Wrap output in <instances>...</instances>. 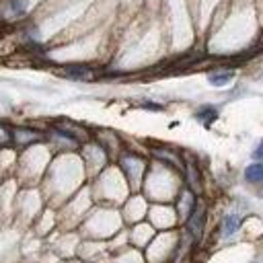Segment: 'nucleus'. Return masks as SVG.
Returning <instances> with one entry per match:
<instances>
[{"instance_id":"20e7f679","label":"nucleus","mask_w":263,"mask_h":263,"mask_svg":"<svg viewBox=\"0 0 263 263\" xmlns=\"http://www.w3.org/2000/svg\"><path fill=\"white\" fill-rule=\"evenodd\" d=\"M238 226H240V216L228 214V216L224 218V234H226V236L234 234V230H238Z\"/></svg>"},{"instance_id":"f257e3e1","label":"nucleus","mask_w":263,"mask_h":263,"mask_svg":"<svg viewBox=\"0 0 263 263\" xmlns=\"http://www.w3.org/2000/svg\"><path fill=\"white\" fill-rule=\"evenodd\" d=\"M195 119L201 123V125H212L216 119H218V109L214 105H201L197 111H195Z\"/></svg>"},{"instance_id":"39448f33","label":"nucleus","mask_w":263,"mask_h":263,"mask_svg":"<svg viewBox=\"0 0 263 263\" xmlns=\"http://www.w3.org/2000/svg\"><path fill=\"white\" fill-rule=\"evenodd\" d=\"M203 212L197 208L193 214H191V218H189V228L193 230V236H199V232H201V222H203Z\"/></svg>"},{"instance_id":"6e6552de","label":"nucleus","mask_w":263,"mask_h":263,"mask_svg":"<svg viewBox=\"0 0 263 263\" xmlns=\"http://www.w3.org/2000/svg\"><path fill=\"white\" fill-rule=\"evenodd\" d=\"M253 156L257 158V160H263V140L259 142V146L255 148V152H253Z\"/></svg>"},{"instance_id":"0eeeda50","label":"nucleus","mask_w":263,"mask_h":263,"mask_svg":"<svg viewBox=\"0 0 263 263\" xmlns=\"http://www.w3.org/2000/svg\"><path fill=\"white\" fill-rule=\"evenodd\" d=\"M142 107L148 109V111H162V105H158V103H150V101H144Z\"/></svg>"},{"instance_id":"423d86ee","label":"nucleus","mask_w":263,"mask_h":263,"mask_svg":"<svg viewBox=\"0 0 263 263\" xmlns=\"http://www.w3.org/2000/svg\"><path fill=\"white\" fill-rule=\"evenodd\" d=\"M66 76L68 78H88L90 70L86 66H68L66 68Z\"/></svg>"},{"instance_id":"f03ea898","label":"nucleus","mask_w":263,"mask_h":263,"mask_svg":"<svg viewBox=\"0 0 263 263\" xmlns=\"http://www.w3.org/2000/svg\"><path fill=\"white\" fill-rule=\"evenodd\" d=\"M232 78H234V72L232 70H218V72L208 74V82L212 86H226Z\"/></svg>"},{"instance_id":"7ed1b4c3","label":"nucleus","mask_w":263,"mask_h":263,"mask_svg":"<svg viewBox=\"0 0 263 263\" xmlns=\"http://www.w3.org/2000/svg\"><path fill=\"white\" fill-rule=\"evenodd\" d=\"M245 179L249 183H263V162H253L245 168Z\"/></svg>"}]
</instances>
